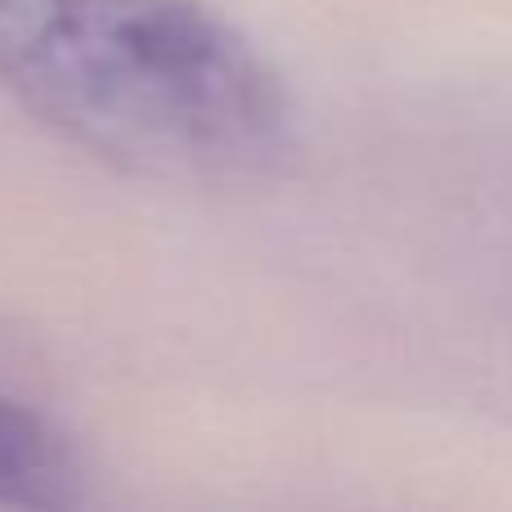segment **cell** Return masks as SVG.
<instances>
[{
    "label": "cell",
    "instance_id": "1",
    "mask_svg": "<svg viewBox=\"0 0 512 512\" xmlns=\"http://www.w3.org/2000/svg\"><path fill=\"white\" fill-rule=\"evenodd\" d=\"M0 90L126 176L274 171L297 108L274 59L207 0H0Z\"/></svg>",
    "mask_w": 512,
    "mask_h": 512
},
{
    "label": "cell",
    "instance_id": "2",
    "mask_svg": "<svg viewBox=\"0 0 512 512\" xmlns=\"http://www.w3.org/2000/svg\"><path fill=\"white\" fill-rule=\"evenodd\" d=\"M86 504L81 454L50 418L0 387V508L63 512Z\"/></svg>",
    "mask_w": 512,
    "mask_h": 512
}]
</instances>
